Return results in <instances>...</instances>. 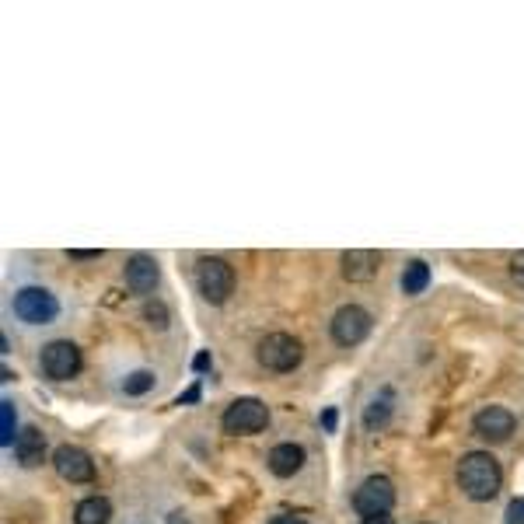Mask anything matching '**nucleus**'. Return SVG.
Instances as JSON below:
<instances>
[{
  "label": "nucleus",
  "mask_w": 524,
  "mask_h": 524,
  "mask_svg": "<svg viewBox=\"0 0 524 524\" xmlns=\"http://www.w3.org/2000/svg\"><path fill=\"white\" fill-rule=\"evenodd\" d=\"M514 427H518V416L507 406H483L476 416H472V434L483 437L490 444H504L511 441Z\"/></svg>",
  "instance_id": "1a4fd4ad"
},
{
  "label": "nucleus",
  "mask_w": 524,
  "mask_h": 524,
  "mask_svg": "<svg viewBox=\"0 0 524 524\" xmlns=\"http://www.w3.org/2000/svg\"><path fill=\"white\" fill-rule=\"evenodd\" d=\"M74 524H112V504L105 497H84L74 507Z\"/></svg>",
  "instance_id": "dca6fc26"
},
{
  "label": "nucleus",
  "mask_w": 524,
  "mask_h": 524,
  "mask_svg": "<svg viewBox=\"0 0 524 524\" xmlns=\"http://www.w3.org/2000/svg\"><path fill=\"white\" fill-rule=\"evenodd\" d=\"M196 290L210 304L228 301L235 294V269H231V262L221 256H203L196 262Z\"/></svg>",
  "instance_id": "7ed1b4c3"
},
{
  "label": "nucleus",
  "mask_w": 524,
  "mask_h": 524,
  "mask_svg": "<svg viewBox=\"0 0 524 524\" xmlns=\"http://www.w3.org/2000/svg\"><path fill=\"white\" fill-rule=\"evenodd\" d=\"M392 409H395V392L392 388H381L364 409V427L367 430H381L388 420H392Z\"/></svg>",
  "instance_id": "2eb2a0df"
},
{
  "label": "nucleus",
  "mask_w": 524,
  "mask_h": 524,
  "mask_svg": "<svg viewBox=\"0 0 524 524\" xmlns=\"http://www.w3.org/2000/svg\"><path fill=\"white\" fill-rule=\"evenodd\" d=\"M144 322L151 325V329L165 332L168 329V308L161 301H147L144 304Z\"/></svg>",
  "instance_id": "aec40b11"
},
{
  "label": "nucleus",
  "mask_w": 524,
  "mask_h": 524,
  "mask_svg": "<svg viewBox=\"0 0 524 524\" xmlns=\"http://www.w3.org/2000/svg\"><path fill=\"white\" fill-rule=\"evenodd\" d=\"M154 385H158V374L154 371H130L123 378L126 395H147V392H154Z\"/></svg>",
  "instance_id": "a211bd4d"
},
{
  "label": "nucleus",
  "mask_w": 524,
  "mask_h": 524,
  "mask_svg": "<svg viewBox=\"0 0 524 524\" xmlns=\"http://www.w3.org/2000/svg\"><path fill=\"white\" fill-rule=\"evenodd\" d=\"M343 276L346 280H353V283H364V280H374L378 276V269H381V256L378 252H371V249H350V252H343Z\"/></svg>",
  "instance_id": "4468645a"
},
{
  "label": "nucleus",
  "mask_w": 524,
  "mask_h": 524,
  "mask_svg": "<svg viewBox=\"0 0 524 524\" xmlns=\"http://www.w3.org/2000/svg\"><path fill=\"white\" fill-rule=\"evenodd\" d=\"M14 458L21 469H39L46 462V434L39 427H25L14 441Z\"/></svg>",
  "instance_id": "ddd939ff"
},
{
  "label": "nucleus",
  "mask_w": 524,
  "mask_h": 524,
  "mask_svg": "<svg viewBox=\"0 0 524 524\" xmlns=\"http://www.w3.org/2000/svg\"><path fill=\"white\" fill-rule=\"evenodd\" d=\"M221 427L228 430V434H235V437L259 434V430L269 427V406L262 399H252V395H245V399H235L228 409H224Z\"/></svg>",
  "instance_id": "20e7f679"
},
{
  "label": "nucleus",
  "mask_w": 524,
  "mask_h": 524,
  "mask_svg": "<svg viewBox=\"0 0 524 524\" xmlns=\"http://www.w3.org/2000/svg\"><path fill=\"white\" fill-rule=\"evenodd\" d=\"M371 311L360 308V304H343V308L332 315L329 332H332V343L336 346H360L367 336H371Z\"/></svg>",
  "instance_id": "423d86ee"
},
{
  "label": "nucleus",
  "mask_w": 524,
  "mask_h": 524,
  "mask_svg": "<svg viewBox=\"0 0 524 524\" xmlns=\"http://www.w3.org/2000/svg\"><path fill=\"white\" fill-rule=\"evenodd\" d=\"M11 308L25 325H49L60 315V301H56V294L46 287H21L18 294H14Z\"/></svg>",
  "instance_id": "39448f33"
},
{
  "label": "nucleus",
  "mask_w": 524,
  "mask_h": 524,
  "mask_svg": "<svg viewBox=\"0 0 524 524\" xmlns=\"http://www.w3.org/2000/svg\"><path fill=\"white\" fill-rule=\"evenodd\" d=\"M269 524H308V521H304V518H294V514H276V518L269 521Z\"/></svg>",
  "instance_id": "b1692460"
},
{
  "label": "nucleus",
  "mask_w": 524,
  "mask_h": 524,
  "mask_svg": "<svg viewBox=\"0 0 524 524\" xmlns=\"http://www.w3.org/2000/svg\"><path fill=\"white\" fill-rule=\"evenodd\" d=\"M360 524H395L392 514H374V518H364Z\"/></svg>",
  "instance_id": "393cba45"
},
{
  "label": "nucleus",
  "mask_w": 524,
  "mask_h": 524,
  "mask_svg": "<svg viewBox=\"0 0 524 524\" xmlns=\"http://www.w3.org/2000/svg\"><path fill=\"white\" fill-rule=\"evenodd\" d=\"M304 448L301 444H294V441H283V444H276L273 451H269V458H266V465H269V472H273L276 479H294L297 472L304 469Z\"/></svg>",
  "instance_id": "f8f14e48"
},
{
  "label": "nucleus",
  "mask_w": 524,
  "mask_h": 524,
  "mask_svg": "<svg viewBox=\"0 0 524 524\" xmlns=\"http://www.w3.org/2000/svg\"><path fill=\"white\" fill-rule=\"evenodd\" d=\"M70 259H77V262H95V259H102V249H91V252H84V249H70Z\"/></svg>",
  "instance_id": "5701e85b"
},
{
  "label": "nucleus",
  "mask_w": 524,
  "mask_h": 524,
  "mask_svg": "<svg viewBox=\"0 0 524 524\" xmlns=\"http://www.w3.org/2000/svg\"><path fill=\"white\" fill-rule=\"evenodd\" d=\"M395 504V483L388 476H367L364 483L353 490V511L360 518H374V514H388Z\"/></svg>",
  "instance_id": "6e6552de"
},
{
  "label": "nucleus",
  "mask_w": 524,
  "mask_h": 524,
  "mask_svg": "<svg viewBox=\"0 0 524 524\" xmlns=\"http://www.w3.org/2000/svg\"><path fill=\"white\" fill-rule=\"evenodd\" d=\"M511 280L524 287V252H514L511 256Z\"/></svg>",
  "instance_id": "412c9836"
},
{
  "label": "nucleus",
  "mask_w": 524,
  "mask_h": 524,
  "mask_svg": "<svg viewBox=\"0 0 524 524\" xmlns=\"http://www.w3.org/2000/svg\"><path fill=\"white\" fill-rule=\"evenodd\" d=\"M322 423H325V430H332V427H336V413H332V409H329V413L322 416Z\"/></svg>",
  "instance_id": "a878e982"
},
{
  "label": "nucleus",
  "mask_w": 524,
  "mask_h": 524,
  "mask_svg": "<svg viewBox=\"0 0 524 524\" xmlns=\"http://www.w3.org/2000/svg\"><path fill=\"white\" fill-rule=\"evenodd\" d=\"M126 287L133 290V294L140 297H151L154 290H158V280H161V269H158V259L147 256V252H133L130 259H126Z\"/></svg>",
  "instance_id": "9b49d317"
},
{
  "label": "nucleus",
  "mask_w": 524,
  "mask_h": 524,
  "mask_svg": "<svg viewBox=\"0 0 524 524\" xmlns=\"http://www.w3.org/2000/svg\"><path fill=\"white\" fill-rule=\"evenodd\" d=\"M53 469L67 483H91L95 479V462H91L88 451L74 448V444H60L53 451Z\"/></svg>",
  "instance_id": "9d476101"
},
{
  "label": "nucleus",
  "mask_w": 524,
  "mask_h": 524,
  "mask_svg": "<svg viewBox=\"0 0 524 524\" xmlns=\"http://www.w3.org/2000/svg\"><path fill=\"white\" fill-rule=\"evenodd\" d=\"M458 486H462V493L469 500L486 504V500L497 497L500 486H504V469H500V462L490 451H469V455H462V462H458Z\"/></svg>",
  "instance_id": "f257e3e1"
},
{
  "label": "nucleus",
  "mask_w": 524,
  "mask_h": 524,
  "mask_svg": "<svg viewBox=\"0 0 524 524\" xmlns=\"http://www.w3.org/2000/svg\"><path fill=\"white\" fill-rule=\"evenodd\" d=\"M39 367L49 381H70L81 371V350L70 339H53V343L42 346Z\"/></svg>",
  "instance_id": "0eeeda50"
},
{
  "label": "nucleus",
  "mask_w": 524,
  "mask_h": 524,
  "mask_svg": "<svg viewBox=\"0 0 524 524\" xmlns=\"http://www.w3.org/2000/svg\"><path fill=\"white\" fill-rule=\"evenodd\" d=\"M256 360L266 367V371H273V374H290V371H297V367H301L304 346H301V339L287 336V332H269V336L259 339Z\"/></svg>",
  "instance_id": "f03ea898"
},
{
  "label": "nucleus",
  "mask_w": 524,
  "mask_h": 524,
  "mask_svg": "<svg viewBox=\"0 0 524 524\" xmlns=\"http://www.w3.org/2000/svg\"><path fill=\"white\" fill-rule=\"evenodd\" d=\"M507 524H524V497H518L507 507Z\"/></svg>",
  "instance_id": "4be33fe9"
},
{
  "label": "nucleus",
  "mask_w": 524,
  "mask_h": 524,
  "mask_svg": "<svg viewBox=\"0 0 524 524\" xmlns=\"http://www.w3.org/2000/svg\"><path fill=\"white\" fill-rule=\"evenodd\" d=\"M430 287V266L423 259H413L406 262V269H402V294L416 297L423 294V290Z\"/></svg>",
  "instance_id": "f3484780"
},
{
  "label": "nucleus",
  "mask_w": 524,
  "mask_h": 524,
  "mask_svg": "<svg viewBox=\"0 0 524 524\" xmlns=\"http://www.w3.org/2000/svg\"><path fill=\"white\" fill-rule=\"evenodd\" d=\"M14 441H18V434H14V402L4 399L0 402V444L14 448Z\"/></svg>",
  "instance_id": "6ab92c4d"
}]
</instances>
